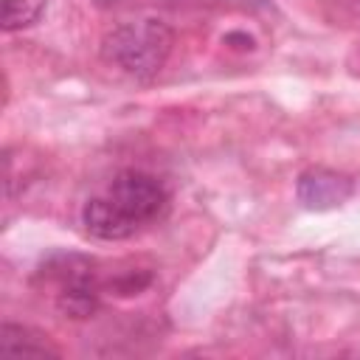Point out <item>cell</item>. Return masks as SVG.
I'll return each mask as SVG.
<instances>
[{"label": "cell", "mask_w": 360, "mask_h": 360, "mask_svg": "<svg viewBox=\"0 0 360 360\" xmlns=\"http://www.w3.org/2000/svg\"><path fill=\"white\" fill-rule=\"evenodd\" d=\"M174 45V31L155 17H141L115 25L101 39V59L127 76L152 79L166 65Z\"/></svg>", "instance_id": "obj_1"}, {"label": "cell", "mask_w": 360, "mask_h": 360, "mask_svg": "<svg viewBox=\"0 0 360 360\" xmlns=\"http://www.w3.org/2000/svg\"><path fill=\"white\" fill-rule=\"evenodd\" d=\"M110 197L138 222H149L155 217L163 214L166 202H169V194L163 188V183L146 172H138V169H127V172H118L112 186H110Z\"/></svg>", "instance_id": "obj_2"}, {"label": "cell", "mask_w": 360, "mask_h": 360, "mask_svg": "<svg viewBox=\"0 0 360 360\" xmlns=\"http://www.w3.org/2000/svg\"><path fill=\"white\" fill-rule=\"evenodd\" d=\"M352 194H354V180L343 172H335V169L312 166V169L301 172L295 180V197L309 211L340 208L343 202H349Z\"/></svg>", "instance_id": "obj_3"}, {"label": "cell", "mask_w": 360, "mask_h": 360, "mask_svg": "<svg viewBox=\"0 0 360 360\" xmlns=\"http://www.w3.org/2000/svg\"><path fill=\"white\" fill-rule=\"evenodd\" d=\"M82 222L90 236L104 239V242H118L127 239L138 231V222L112 200V197H93L82 208Z\"/></svg>", "instance_id": "obj_4"}, {"label": "cell", "mask_w": 360, "mask_h": 360, "mask_svg": "<svg viewBox=\"0 0 360 360\" xmlns=\"http://www.w3.org/2000/svg\"><path fill=\"white\" fill-rule=\"evenodd\" d=\"M56 307L65 318L84 321L98 309V287L90 276V267H76L62 276V290L56 295Z\"/></svg>", "instance_id": "obj_5"}, {"label": "cell", "mask_w": 360, "mask_h": 360, "mask_svg": "<svg viewBox=\"0 0 360 360\" xmlns=\"http://www.w3.org/2000/svg\"><path fill=\"white\" fill-rule=\"evenodd\" d=\"M0 349L3 352H17V354H39V357H45V354L56 357L59 354L39 332H34L28 326H20V323H8V321L0 326Z\"/></svg>", "instance_id": "obj_6"}, {"label": "cell", "mask_w": 360, "mask_h": 360, "mask_svg": "<svg viewBox=\"0 0 360 360\" xmlns=\"http://www.w3.org/2000/svg\"><path fill=\"white\" fill-rule=\"evenodd\" d=\"M48 0H3L0 6V25L3 31H22L34 22H39V17L45 14Z\"/></svg>", "instance_id": "obj_7"}]
</instances>
